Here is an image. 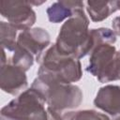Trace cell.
<instances>
[{"mask_svg":"<svg viewBox=\"0 0 120 120\" xmlns=\"http://www.w3.org/2000/svg\"><path fill=\"white\" fill-rule=\"evenodd\" d=\"M89 68L101 82L116 80L120 77V55L113 47L100 46L93 53Z\"/></svg>","mask_w":120,"mask_h":120,"instance_id":"1","label":"cell"},{"mask_svg":"<svg viewBox=\"0 0 120 120\" xmlns=\"http://www.w3.org/2000/svg\"><path fill=\"white\" fill-rule=\"evenodd\" d=\"M1 13L9 20L10 24L17 27H25L34 23L35 13L26 2H0Z\"/></svg>","mask_w":120,"mask_h":120,"instance_id":"2","label":"cell"},{"mask_svg":"<svg viewBox=\"0 0 120 120\" xmlns=\"http://www.w3.org/2000/svg\"><path fill=\"white\" fill-rule=\"evenodd\" d=\"M96 106L111 114L120 112V87L107 86L100 90L95 100Z\"/></svg>","mask_w":120,"mask_h":120,"instance_id":"3","label":"cell"},{"mask_svg":"<svg viewBox=\"0 0 120 120\" xmlns=\"http://www.w3.org/2000/svg\"><path fill=\"white\" fill-rule=\"evenodd\" d=\"M118 8V2H87V9L94 21L107 18Z\"/></svg>","mask_w":120,"mask_h":120,"instance_id":"4","label":"cell"},{"mask_svg":"<svg viewBox=\"0 0 120 120\" xmlns=\"http://www.w3.org/2000/svg\"><path fill=\"white\" fill-rule=\"evenodd\" d=\"M73 5H74V2H60V3H55L52 6H51L50 8H48L47 10L50 21L57 22L59 21H62L67 16L68 17L73 16L75 11L79 8H78L75 10H71L70 8H72Z\"/></svg>","mask_w":120,"mask_h":120,"instance_id":"5","label":"cell"}]
</instances>
